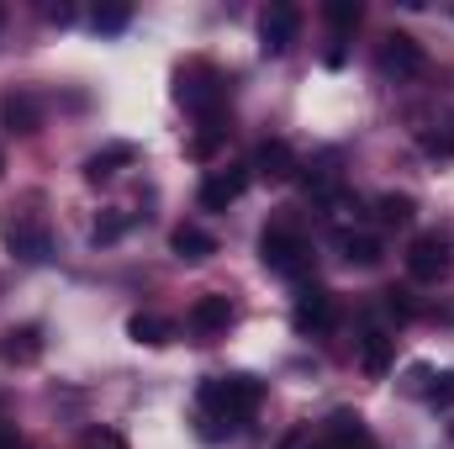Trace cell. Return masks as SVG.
<instances>
[{
    "mask_svg": "<svg viewBox=\"0 0 454 449\" xmlns=\"http://www.w3.org/2000/svg\"><path fill=\"white\" fill-rule=\"evenodd\" d=\"M407 275L412 280H439L450 275V238L444 232H418L407 248Z\"/></svg>",
    "mask_w": 454,
    "mask_h": 449,
    "instance_id": "obj_9",
    "label": "cell"
},
{
    "mask_svg": "<svg viewBox=\"0 0 454 449\" xmlns=\"http://www.w3.org/2000/svg\"><path fill=\"white\" fill-rule=\"evenodd\" d=\"M248 180H254V169L248 164H227V169H212L207 180H201V212H227L243 191H248Z\"/></svg>",
    "mask_w": 454,
    "mask_h": 449,
    "instance_id": "obj_8",
    "label": "cell"
},
{
    "mask_svg": "<svg viewBox=\"0 0 454 449\" xmlns=\"http://www.w3.org/2000/svg\"><path fill=\"white\" fill-rule=\"evenodd\" d=\"M0 359H5V365H32V359H43V328H37V323L5 328V338H0Z\"/></svg>",
    "mask_w": 454,
    "mask_h": 449,
    "instance_id": "obj_13",
    "label": "cell"
},
{
    "mask_svg": "<svg viewBox=\"0 0 454 449\" xmlns=\"http://www.w3.org/2000/svg\"><path fill=\"white\" fill-rule=\"evenodd\" d=\"M323 21H328L333 32H354V27L364 21V5H359V0H328V5H323Z\"/></svg>",
    "mask_w": 454,
    "mask_h": 449,
    "instance_id": "obj_21",
    "label": "cell"
},
{
    "mask_svg": "<svg viewBox=\"0 0 454 449\" xmlns=\"http://www.w3.org/2000/svg\"><path fill=\"white\" fill-rule=\"evenodd\" d=\"M323 449H375V439H370L359 413H333L323 429Z\"/></svg>",
    "mask_w": 454,
    "mask_h": 449,
    "instance_id": "obj_12",
    "label": "cell"
},
{
    "mask_svg": "<svg viewBox=\"0 0 454 449\" xmlns=\"http://www.w3.org/2000/svg\"><path fill=\"white\" fill-rule=\"evenodd\" d=\"M333 318H339V302H333L328 286H307V291L296 296V307H291V328H296V334H328Z\"/></svg>",
    "mask_w": 454,
    "mask_h": 449,
    "instance_id": "obj_7",
    "label": "cell"
},
{
    "mask_svg": "<svg viewBox=\"0 0 454 449\" xmlns=\"http://www.w3.org/2000/svg\"><path fill=\"white\" fill-rule=\"evenodd\" d=\"M0 21H5V5H0Z\"/></svg>",
    "mask_w": 454,
    "mask_h": 449,
    "instance_id": "obj_29",
    "label": "cell"
},
{
    "mask_svg": "<svg viewBox=\"0 0 454 449\" xmlns=\"http://www.w3.org/2000/svg\"><path fill=\"white\" fill-rule=\"evenodd\" d=\"M259 259L270 275H286V280H301L312 270V243L296 232L291 223H270L259 232Z\"/></svg>",
    "mask_w": 454,
    "mask_h": 449,
    "instance_id": "obj_4",
    "label": "cell"
},
{
    "mask_svg": "<svg viewBox=\"0 0 454 449\" xmlns=\"http://www.w3.org/2000/svg\"><path fill=\"white\" fill-rule=\"evenodd\" d=\"M169 248H175V259L201 264V259H212V254H217V238H212L207 227H196V223H180L175 232H169Z\"/></svg>",
    "mask_w": 454,
    "mask_h": 449,
    "instance_id": "obj_14",
    "label": "cell"
},
{
    "mask_svg": "<svg viewBox=\"0 0 454 449\" xmlns=\"http://www.w3.org/2000/svg\"><path fill=\"white\" fill-rule=\"evenodd\" d=\"M339 248H343V259H348V264H359V270L380 264V238H370V232H343Z\"/></svg>",
    "mask_w": 454,
    "mask_h": 449,
    "instance_id": "obj_20",
    "label": "cell"
},
{
    "mask_svg": "<svg viewBox=\"0 0 454 449\" xmlns=\"http://www.w3.org/2000/svg\"><path fill=\"white\" fill-rule=\"evenodd\" d=\"M121 164H137V148H132V143H112V148L90 154V159H85V180H90V185H106Z\"/></svg>",
    "mask_w": 454,
    "mask_h": 449,
    "instance_id": "obj_16",
    "label": "cell"
},
{
    "mask_svg": "<svg viewBox=\"0 0 454 449\" xmlns=\"http://www.w3.org/2000/svg\"><path fill=\"white\" fill-rule=\"evenodd\" d=\"M127 338H132V343H148V349H164V343L175 338V328H169V318H159V312H132V318H127Z\"/></svg>",
    "mask_w": 454,
    "mask_h": 449,
    "instance_id": "obj_17",
    "label": "cell"
},
{
    "mask_svg": "<svg viewBox=\"0 0 454 449\" xmlns=\"http://www.w3.org/2000/svg\"><path fill=\"white\" fill-rule=\"evenodd\" d=\"M201 127H207V132H196V138H191V159H212V154H217V143L227 138V122H201Z\"/></svg>",
    "mask_w": 454,
    "mask_h": 449,
    "instance_id": "obj_23",
    "label": "cell"
},
{
    "mask_svg": "<svg viewBox=\"0 0 454 449\" xmlns=\"http://www.w3.org/2000/svg\"><path fill=\"white\" fill-rule=\"evenodd\" d=\"M85 449H127V439H121V434H90Z\"/></svg>",
    "mask_w": 454,
    "mask_h": 449,
    "instance_id": "obj_27",
    "label": "cell"
},
{
    "mask_svg": "<svg viewBox=\"0 0 454 449\" xmlns=\"http://www.w3.org/2000/svg\"><path fill=\"white\" fill-rule=\"evenodd\" d=\"M380 312L396 318V323H412L418 318V302H412V291H396L391 286V291H380Z\"/></svg>",
    "mask_w": 454,
    "mask_h": 449,
    "instance_id": "obj_22",
    "label": "cell"
},
{
    "mask_svg": "<svg viewBox=\"0 0 454 449\" xmlns=\"http://www.w3.org/2000/svg\"><path fill=\"white\" fill-rule=\"evenodd\" d=\"M0 169H5V164H0Z\"/></svg>",
    "mask_w": 454,
    "mask_h": 449,
    "instance_id": "obj_30",
    "label": "cell"
},
{
    "mask_svg": "<svg viewBox=\"0 0 454 449\" xmlns=\"http://www.w3.org/2000/svg\"><path fill=\"white\" fill-rule=\"evenodd\" d=\"M127 16H132L127 5H101V11L90 16V27H96V32H121V27H127Z\"/></svg>",
    "mask_w": 454,
    "mask_h": 449,
    "instance_id": "obj_25",
    "label": "cell"
},
{
    "mask_svg": "<svg viewBox=\"0 0 454 449\" xmlns=\"http://www.w3.org/2000/svg\"><path fill=\"white\" fill-rule=\"evenodd\" d=\"M296 32H301V11H296L291 0H275V5L259 16V48H264V59H280V53H291Z\"/></svg>",
    "mask_w": 454,
    "mask_h": 449,
    "instance_id": "obj_5",
    "label": "cell"
},
{
    "mask_svg": "<svg viewBox=\"0 0 454 449\" xmlns=\"http://www.w3.org/2000/svg\"><path fill=\"white\" fill-rule=\"evenodd\" d=\"M264 402V381L254 375H212L201 381V413L217 423H248Z\"/></svg>",
    "mask_w": 454,
    "mask_h": 449,
    "instance_id": "obj_1",
    "label": "cell"
},
{
    "mask_svg": "<svg viewBox=\"0 0 454 449\" xmlns=\"http://www.w3.org/2000/svg\"><path fill=\"white\" fill-rule=\"evenodd\" d=\"M0 116H5V132H21V138H32V132L43 127V112H37L32 96H5Z\"/></svg>",
    "mask_w": 454,
    "mask_h": 449,
    "instance_id": "obj_18",
    "label": "cell"
},
{
    "mask_svg": "<svg viewBox=\"0 0 454 449\" xmlns=\"http://www.w3.org/2000/svg\"><path fill=\"white\" fill-rule=\"evenodd\" d=\"M175 96H180V106H185V112H196L201 122H223L227 75L217 69V64H207V59H191V64L180 69V85H175Z\"/></svg>",
    "mask_w": 454,
    "mask_h": 449,
    "instance_id": "obj_3",
    "label": "cell"
},
{
    "mask_svg": "<svg viewBox=\"0 0 454 449\" xmlns=\"http://www.w3.org/2000/svg\"><path fill=\"white\" fill-rule=\"evenodd\" d=\"M121 232H127V217H101V223H96V243H112Z\"/></svg>",
    "mask_w": 454,
    "mask_h": 449,
    "instance_id": "obj_26",
    "label": "cell"
},
{
    "mask_svg": "<svg viewBox=\"0 0 454 449\" xmlns=\"http://www.w3.org/2000/svg\"><path fill=\"white\" fill-rule=\"evenodd\" d=\"M391 359H396V338H391V334L370 328V334L359 338V365H364V375H370V381H380V375L391 370Z\"/></svg>",
    "mask_w": 454,
    "mask_h": 449,
    "instance_id": "obj_15",
    "label": "cell"
},
{
    "mask_svg": "<svg viewBox=\"0 0 454 449\" xmlns=\"http://www.w3.org/2000/svg\"><path fill=\"white\" fill-rule=\"evenodd\" d=\"M423 69H428V53H423L418 37H407V32H386V37H380V75L412 80V75H423Z\"/></svg>",
    "mask_w": 454,
    "mask_h": 449,
    "instance_id": "obj_6",
    "label": "cell"
},
{
    "mask_svg": "<svg viewBox=\"0 0 454 449\" xmlns=\"http://www.w3.org/2000/svg\"><path fill=\"white\" fill-rule=\"evenodd\" d=\"M259 180H270V185H280V180H291L301 164H296V154H291V143H280V138H270V143H259V154H254V164H248Z\"/></svg>",
    "mask_w": 454,
    "mask_h": 449,
    "instance_id": "obj_11",
    "label": "cell"
},
{
    "mask_svg": "<svg viewBox=\"0 0 454 449\" xmlns=\"http://www.w3.org/2000/svg\"><path fill=\"white\" fill-rule=\"evenodd\" d=\"M375 217H380L386 227H407L412 217H418V201H412L407 191H386V196L375 201Z\"/></svg>",
    "mask_w": 454,
    "mask_h": 449,
    "instance_id": "obj_19",
    "label": "cell"
},
{
    "mask_svg": "<svg viewBox=\"0 0 454 449\" xmlns=\"http://www.w3.org/2000/svg\"><path fill=\"white\" fill-rule=\"evenodd\" d=\"M423 397H428L434 407H454V370H444V375H428Z\"/></svg>",
    "mask_w": 454,
    "mask_h": 449,
    "instance_id": "obj_24",
    "label": "cell"
},
{
    "mask_svg": "<svg viewBox=\"0 0 454 449\" xmlns=\"http://www.w3.org/2000/svg\"><path fill=\"white\" fill-rule=\"evenodd\" d=\"M0 238H5V248H11L16 259H27V264H43V259L53 254L48 217L37 212V196H27V201H11V207L0 212Z\"/></svg>",
    "mask_w": 454,
    "mask_h": 449,
    "instance_id": "obj_2",
    "label": "cell"
},
{
    "mask_svg": "<svg viewBox=\"0 0 454 449\" xmlns=\"http://www.w3.org/2000/svg\"><path fill=\"white\" fill-rule=\"evenodd\" d=\"M185 328L196 338H223L232 328V302L217 296V291H207V296H196L191 302V312H185Z\"/></svg>",
    "mask_w": 454,
    "mask_h": 449,
    "instance_id": "obj_10",
    "label": "cell"
},
{
    "mask_svg": "<svg viewBox=\"0 0 454 449\" xmlns=\"http://www.w3.org/2000/svg\"><path fill=\"white\" fill-rule=\"evenodd\" d=\"M48 21H59V27L74 21V5H48Z\"/></svg>",
    "mask_w": 454,
    "mask_h": 449,
    "instance_id": "obj_28",
    "label": "cell"
}]
</instances>
